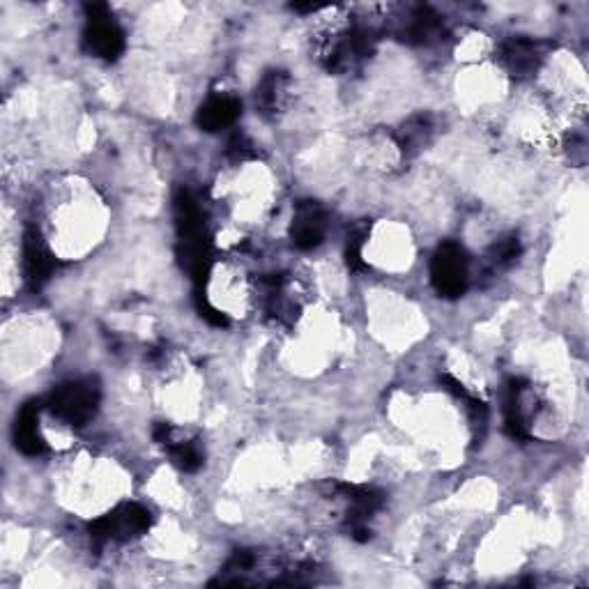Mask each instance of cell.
Segmentation results:
<instances>
[{
  "label": "cell",
  "mask_w": 589,
  "mask_h": 589,
  "mask_svg": "<svg viewBox=\"0 0 589 589\" xmlns=\"http://www.w3.org/2000/svg\"><path fill=\"white\" fill-rule=\"evenodd\" d=\"M99 405V387L95 380H72L58 385L47 399L53 417L70 426H86L95 417Z\"/></svg>",
  "instance_id": "1"
},
{
  "label": "cell",
  "mask_w": 589,
  "mask_h": 589,
  "mask_svg": "<svg viewBox=\"0 0 589 589\" xmlns=\"http://www.w3.org/2000/svg\"><path fill=\"white\" fill-rule=\"evenodd\" d=\"M86 30H83V47L90 56L102 60H118L125 51V35L113 21L111 10L104 3L86 5Z\"/></svg>",
  "instance_id": "2"
},
{
  "label": "cell",
  "mask_w": 589,
  "mask_h": 589,
  "mask_svg": "<svg viewBox=\"0 0 589 589\" xmlns=\"http://www.w3.org/2000/svg\"><path fill=\"white\" fill-rule=\"evenodd\" d=\"M152 514L141 504L129 502L120 504L118 509H113L111 514L99 516L97 520L88 525L90 539L97 543L106 541H129L134 537H141L150 530Z\"/></svg>",
  "instance_id": "3"
},
{
  "label": "cell",
  "mask_w": 589,
  "mask_h": 589,
  "mask_svg": "<svg viewBox=\"0 0 589 589\" xmlns=\"http://www.w3.org/2000/svg\"><path fill=\"white\" fill-rule=\"evenodd\" d=\"M431 279L442 297H461L468 288L470 260L458 242H442L431 263Z\"/></svg>",
  "instance_id": "4"
},
{
  "label": "cell",
  "mask_w": 589,
  "mask_h": 589,
  "mask_svg": "<svg viewBox=\"0 0 589 589\" xmlns=\"http://www.w3.org/2000/svg\"><path fill=\"white\" fill-rule=\"evenodd\" d=\"M373 51V35L366 30H346V33L332 37V42L323 49V60L327 70L336 74L350 72L362 63Z\"/></svg>",
  "instance_id": "5"
},
{
  "label": "cell",
  "mask_w": 589,
  "mask_h": 589,
  "mask_svg": "<svg viewBox=\"0 0 589 589\" xmlns=\"http://www.w3.org/2000/svg\"><path fill=\"white\" fill-rule=\"evenodd\" d=\"M325 231H327L325 210L320 208L316 201H302L300 205H297L293 231H290V237H293V244L297 249L309 251V249L320 247L325 240Z\"/></svg>",
  "instance_id": "6"
},
{
  "label": "cell",
  "mask_w": 589,
  "mask_h": 589,
  "mask_svg": "<svg viewBox=\"0 0 589 589\" xmlns=\"http://www.w3.org/2000/svg\"><path fill=\"white\" fill-rule=\"evenodd\" d=\"M543 58H546V44L530 40V37H514V40L504 42L500 49L502 65L514 76L537 72Z\"/></svg>",
  "instance_id": "7"
},
{
  "label": "cell",
  "mask_w": 589,
  "mask_h": 589,
  "mask_svg": "<svg viewBox=\"0 0 589 589\" xmlns=\"http://www.w3.org/2000/svg\"><path fill=\"white\" fill-rule=\"evenodd\" d=\"M53 267L56 263H53V256L42 240V233L30 226L24 235V270L30 286L42 288L51 279Z\"/></svg>",
  "instance_id": "8"
},
{
  "label": "cell",
  "mask_w": 589,
  "mask_h": 589,
  "mask_svg": "<svg viewBox=\"0 0 589 589\" xmlns=\"http://www.w3.org/2000/svg\"><path fill=\"white\" fill-rule=\"evenodd\" d=\"M40 410L42 405L37 401L26 403L17 415V426H14V442L17 449L24 451L26 456H42L47 451V442L40 431Z\"/></svg>",
  "instance_id": "9"
},
{
  "label": "cell",
  "mask_w": 589,
  "mask_h": 589,
  "mask_svg": "<svg viewBox=\"0 0 589 589\" xmlns=\"http://www.w3.org/2000/svg\"><path fill=\"white\" fill-rule=\"evenodd\" d=\"M242 106L231 95H212L201 109H198L196 122L205 132H221V129L231 127L240 118Z\"/></svg>",
  "instance_id": "10"
},
{
  "label": "cell",
  "mask_w": 589,
  "mask_h": 589,
  "mask_svg": "<svg viewBox=\"0 0 589 589\" xmlns=\"http://www.w3.org/2000/svg\"><path fill=\"white\" fill-rule=\"evenodd\" d=\"M403 40L412 44H431L445 35V24L438 14L428 10V7H417L405 21V28L401 30Z\"/></svg>",
  "instance_id": "11"
},
{
  "label": "cell",
  "mask_w": 589,
  "mask_h": 589,
  "mask_svg": "<svg viewBox=\"0 0 589 589\" xmlns=\"http://www.w3.org/2000/svg\"><path fill=\"white\" fill-rule=\"evenodd\" d=\"M288 74L286 72H267L256 88V104L263 111V116H277L283 109L288 97Z\"/></svg>",
  "instance_id": "12"
},
{
  "label": "cell",
  "mask_w": 589,
  "mask_h": 589,
  "mask_svg": "<svg viewBox=\"0 0 589 589\" xmlns=\"http://www.w3.org/2000/svg\"><path fill=\"white\" fill-rule=\"evenodd\" d=\"M431 129L433 125L428 116H415L405 122L403 129L399 132V145L405 155H412V152L422 150L428 141V136H431Z\"/></svg>",
  "instance_id": "13"
},
{
  "label": "cell",
  "mask_w": 589,
  "mask_h": 589,
  "mask_svg": "<svg viewBox=\"0 0 589 589\" xmlns=\"http://www.w3.org/2000/svg\"><path fill=\"white\" fill-rule=\"evenodd\" d=\"M168 451H171L173 463L178 465L182 472H196L203 465V451L196 442H168Z\"/></svg>",
  "instance_id": "14"
},
{
  "label": "cell",
  "mask_w": 589,
  "mask_h": 589,
  "mask_svg": "<svg viewBox=\"0 0 589 589\" xmlns=\"http://www.w3.org/2000/svg\"><path fill=\"white\" fill-rule=\"evenodd\" d=\"M520 251H523V247H520L518 237H504V240L497 242L491 249L488 260H491L493 267H507L511 263H516Z\"/></svg>",
  "instance_id": "15"
},
{
  "label": "cell",
  "mask_w": 589,
  "mask_h": 589,
  "mask_svg": "<svg viewBox=\"0 0 589 589\" xmlns=\"http://www.w3.org/2000/svg\"><path fill=\"white\" fill-rule=\"evenodd\" d=\"M364 240H366V228H357V231L348 237V247H346V260H348V267L355 272H362L366 270V263H364Z\"/></svg>",
  "instance_id": "16"
},
{
  "label": "cell",
  "mask_w": 589,
  "mask_h": 589,
  "mask_svg": "<svg viewBox=\"0 0 589 589\" xmlns=\"http://www.w3.org/2000/svg\"><path fill=\"white\" fill-rule=\"evenodd\" d=\"M228 155H231L235 162H242V159L254 157V145L244 136L242 132H235L228 141Z\"/></svg>",
  "instance_id": "17"
},
{
  "label": "cell",
  "mask_w": 589,
  "mask_h": 589,
  "mask_svg": "<svg viewBox=\"0 0 589 589\" xmlns=\"http://www.w3.org/2000/svg\"><path fill=\"white\" fill-rule=\"evenodd\" d=\"M196 304H198V311H201V316L205 320H208L210 325H214V327H228V318L219 309H214L208 300H205L201 290H196Z\"/></svg>",
  "instance_id": "18"
},
{
  "label": "cell",
  "mask_w": 589,
  "mask_h": 589,
  "mask_svg": "<svg viewBox=\"0 0 589 589\" xmlns=\"http://www.w3.org/2000/svg\"><path fill=\"white\" fill-rule=\"evenodd\" d=\"M152 438H155V442H159V445L166 447L168 442L173 440V426L164 424V422L155 424V428H152Z\"/></svg>",
  "instance_id": "19"
}]
</instances>
